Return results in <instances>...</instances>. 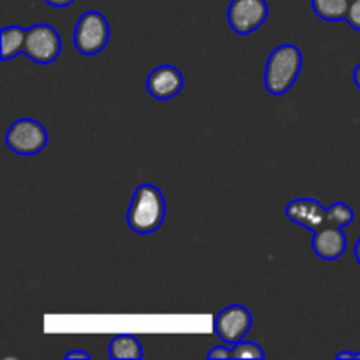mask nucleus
Returning <instances> with one entry per match:
<instances>
[{"label": "nucleus", "instance_id": "nucleus-1", "mask_svg": "<svg viewBox=\"0 0 360 360\" xmlns=\"http://www.w3.org/2000/svg\"><path fill=\"white\" fill-rule=\"evenodd\" d=\"M167 213L164 193L153 183H143L134 192L130 200L127 224L136 234L148 236L162 227Z\"/></svg>", "mask_w": 360, "mask_h": 360}, {"label": "nucleus", "instance_id": "nucleus-2", "mask_svg": "<svg viewBox=\"0 0 360 360\" xmlns=\"http://www.w3.org/2000/svg\"><path fill=\"white\" fill-rule=\"evenodd\" d=\"M302 70V53L295 44H281L271 51L264 69V84L273 95H285Z\"/></svg>", "mask_w": 360, "mask_h": 360}, {"label": "nucleus", "instance_id": "nucleus-3", "mask_svg": "<svg viewBox=\"0 0 360 360\" xmlns=\"http://www.w3.org/2000/svg\"><path fill=\"white\" fill-rule=\"evenodd\" d=\"M109 37H111V28L102 13L86 11L77 18L74 28V46L81 55H98L108 46Z\"/></svg>", "mask_w": 360, "mask_h": 360}, {"label": "nucleus", "instance_id": "nucleus-4", "mask_svg": "<svg viewBox=\"0 0 360 360\" xmlns=\"http://www.w3.org/2000/svg\"><path fill=\"white\" fill-rule=\"evenodd\" d=\"M49 134L34 118H20L7 129L6 144L13 153L34 157L48 146Z\"/></svg>", "mask_w": 360, "mask_h": 360}, {"label": "nucleus", "instance_id": "nucleus-5", "mask_svg": "<svg viewBox=\"0 0 360 360\" xmlns=\"http://www.w3.org/2000/svg\"><path fill=\"white\" fill-rule=\"evenodd\" d=\"M62 53V37L58 30L48 23H39L28 28L23 55L39 65L55 62Z\"/></svg>", "mask_w": 360, "mask_h": 360}, {"label": "nucleus", "instance_id": "nucleus-6", "mask_svg": "<svg viewBox=\"0 0 360 360\" xmlns=\"http://www.w3.org/2000/svg\"><path fill=\"white\" fill-rule=\"evenodd\" d=\"M252 313L248 308L241 304H232L217 313L213 320V330L225 345L239 343L246 338L252 329Z\"/></svg>", "mask_w": 360, "mask_h": 360}, {"label": "nucleus", "instance_id": "nucleus-7", "mask_svg": "<svg viewBox=\"0 0 360 360\" xmlns=\"http://www.w3.org/2000/svg\"><path fill=\"white\" fill-rule=\"evenodd\" d=\"M269 16L266 0H232L227 9V20L232 30L239 35H248L259 30Z\"/></svg>", "mask_w": 360, "mask_h": 360}, {"label": "nucleus", "instance_id": "nucleus-8", "mask_svg": "<svg viewBox=\"0 0 360 360\" xmlns=\"http://www.w3.org/2000/svg\"><path fill=\"white\" fill-rule=\"evenodd\" d=\"M185 86V77L174 65H158L146 77V90L157 101L178 97Z\"/></svg>", "mask_w": 360, "mask_h": 360}, {"label": "nucleus", "instance_id": "nucleus-9", "mask_svg": "<svg viewBox=\"0 0 360 360\" xmlns=\"http://www.w3.org/2000/svg\"><path fill=\"white\" fill-rule=\"evenodd\" d=\"M326 210L319 199L313 197H299V199L290 200L285 207V214L288 220L295 225L308 229V231L315 232L322 225L327 224L326 220Z\"/></svg>", "mask_w": 360, "mask_h": 360}, {"label": "nucleus", "instance_id": "nucleus-10", "mask_svg": "<svg viewBox=\"0 0 360 360\" xmlns=\"http://www.w3.org/2000/svg\"><path fill=\"white\" fill-rule=\"evenodd\" d=\"M311 248L323 260H338L347 252V236L343 229L326 224L313 232Z\"/></svg>", "mask_w": 360, "mask_h": 360}, {"label": "nucleus", "instance_id": "nucleus-11", "mask_svg": "<svg viewBox=\"0 0 360 360\" xmlns=\"http://www.w3.org/2000/svg\"><path fill=\"white\" fill-rule=\"evenodd\" d=\"M27 32L28 28L18 27V25L2 28V32H0V44H2V49H0V58H2L4 62L13 60L14 56L23 53L25 41H27Z\"/></svg>", "mask_w": 360, "mask_h": 360}, {"label": "nucleus", "instance_id": "nucleus-12", "mask_svg": "<svg viewBox=\"0 0 360 360\" xmlns=\"http://www.w3.org/2000/svg\"><path fill=\"white\" fill-rule=\"evenodd\" d=\"M109 359H143V347L139 340L130 334H118L109 343Z\"/></svg>", "mask_w": 360, "mask_h": 360}, {"label": "nucleus", "instance_id": "nucleus-13", "mask_svg": "<svg viewBox=\"0 0 360 360\" xmlns=\"http://www.w3.org/2000/svg\"><path fill=\"white\" fill-rule=\"evenodd\" d=\"M311 7L320 20L341 21L347 18L350 0H311Z\"/></svg>", "mask_w": 360, "mask_h": 360}, {"label": "nucleus", "instance_id": "nucleus-14", "mask_svg": "<svg viewBox=\"0 0 360 360\" xmlns=\"http://www.w3.org/2000/svg\"><path fill=\"white\" fill-rule=\"evenodd\" d=\"M326 220L334 227L343 229L355 220V213L347 202H334L326 210Z\"/></svg>", "mask_w": 360, "mask_h": 360}, {"label": "nucleus", "instance_id": "nucleus-15", "mask_svg": "<svg viewBox=\"0 0 360 360\" xmlns=\"http://www.w3.org/2000/svg\"><path fill=\"white\" fill-rule=\"evenodd\" d=\"M266 357L262 347L255 341H239V343L232 345V359H253V360H262Z\"/></svg>", "mask_w": 360, "mask_h": 360}, {"label": "nucleus", "instance_id": "nucleus-16", "mask_svg": "<svg viewBox=\"0 0 360 360\" xmlns=\"http://www.w3.org/2000/svg\"><path fill=\"white\" fill-rule=\"evenodd\" d=\"M345 21H347L354 30L360 32V0H350V7H348Z\"/></svg>", "mask_w": 360, "mask_h": 360}, {"label": "nucleus", "instance_id": "nucleus-17", "mask_svg": "<svg viewBox=\"0 0 360 360\" xmlns=\"http://www.w3.org/2000/svg\"><path fill=\"white\" fill-rule=\"evenodd\" d=\"M207 359H232V347H214L207 352Z\"/></svg>", "mask_w": 360, "mask_h": 360}, {"label": "nucleus", "instance_id": "nucleus-18", "mask_svg": "<svg viewBox=\"0 0 360 360\" xmlns=\"http://www.w3.org/2000/svg\"><path fill=\"white\" fill-rule=\"evenodd\" d=\"M63 359H67V360H72V359H86V360H90L91 359V355L88 354V352H84V350H70V352H67L65 355H63Z\"/></svg>", "mask_w": 360, "mask_h": 360}, {"label": "nucleus", "instance_id": "nucleus-19", "mask_svg": "<svg viewBox=\"0 0 360 360\" xmlns=\"http://www.w3.org/2000/svg\"><path fill=\"white\" fill-rule=\"evenodd\" d=\"M44 2L51 7H67V6H72L76 0H44Z\"/></svg>", "mask_w": 360, "mask_h": 360}, {"label": "nucleus", "instance_id": "nucleus-20", "mask_svg": "<svg viewBox=\"0 0 360 360\" xmlns=\"http://www.w3.org/2000/svg\"><path fill=\"white\" fill-rule=\"evenodd\" d=\"M336 359H360V352H340V354L336 355Z\"/></svg>", "mask_w": 360, "mask_h": 360}, {"label": "nucleus", "instance_id": "nucleus-21", "mask_svg": "<svg viewBox=\"0 0 360 360\" xmlns=\"http://www.w3.org/2000/svg\"><path fill=\"white\" fill-rule=\"evenodd\" d=\"M354 83H355V86L360 90V63L355 67V70H354Z\"/></svg>", "mask_w": 360, "mask_h": 360}, {"label": "nucleus", "instance_id": "nucleus-22", "mask_svg": "<svg viewBox=\"0 0 360 360\" xmlns=\"http://www.w3.org/2000/svg\"><path fill=\"white\" fill-rule=\"evenodd\" d=\"M354 253H355V260H357V262H359V266H360V238H359V241L355 243Z\"/></svg>", "mask_w": 360, "mask_h": 360}]
</instances>
